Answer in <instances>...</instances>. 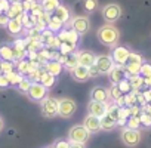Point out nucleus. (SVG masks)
<instances>
[{
  "label": "nucleus",
  "instance_id": "29",
  "mask_svg": "<svg viewBox=\"0 0 151 148\" xmlns=\"http://www.w3.org/2000/svg\"><path fill=\"white\" fill-rule=\"evenodd\" d=\"M62 25H64V24H62L59 19H56L55 17H53V18H50V19H49V22H47V27H49V30H50V31H59V30L62 28Z\"/></svg>",
  "mask_w": 151,
  "mask_h": 148
},
{
  "label": "nucleus",
  "instance_id": "46",
  "mask_svg": "<svg viewBox=\"0 0 151 148\" xmlns=\"http://www.w3.org/2000/svg\"><path fill=\"white\" fill-rule=\"evenodd\" d=\"M70 148H85V144H76V142H70Z\"/></svg>",
  "mask_w": 151,
  "mask_h": 148
},
{
  "label": "nucleus",
  "instance_id": "40",
  "mask_svg": "<svg viewBox=\"0 0 151 148\" xmlns=\"http://www.w3.org/2000/svg\"><path fill=\"white\" fill-rule=\"evenodd\" d=\"M9 86H11V83L6 77V74H0V89H6Z\"/></svg>",
  "mask_w": 151,
  "mask_h": 148
},
{
  "label": "nucleus",
  "instance_id": "27",
  "mask_svg": "<svg viewBox=\"0 0 151 148\" xmlns=\"http://www.w3.org/2000/svg\"><path fill=\"white\" fill-rule=\"evenodd\" d=\"M6 77H8V80H9V83L11 85H17L18 86V83L24 79L21 74H18V73H15V71H11V73H8L6 74Z\"/></svg>",
  "mask_w": 151,
  "mask_h": 148
},
{
  "label": "nucleus",
  "instance_id": "47",
  "mask_svg": "<svg viewBox=\"0 0 151 148\" xmlns=\"http://www.w3.org/2000/svg\"><path fill=\"white\" fill-rule=\"evenodd\" d=\"M144 98H145V101H150L151 102V91H147L144 93Z\"/></svg>",
  "mask_w": 151,
  "mask_h": 148
},
{
  "label": "nucleus",
  "instance_id": "45",
  "mask_svg": "<svg viewBox=\"0 0 151 148\" xmlns=\"http://www.w3.org/2000/svg\"><path fill=\"white\" fill-rule=\"evenodd\" d=\"M11 6V3L8 2V0H0V9L2 11H8Z\"/></svg>",
  "mask_w": 151,
  "mask_h": 148
},
{
  "label": "nucleus",
  "instance_id": "41",
  "mask_svg": "<svg viewBox=\"0 0 151 148\" xmlns=\"http://www.w3.org/2000/svg\"><path fill=\"white\" fill-rule=\"evenodd\" d=\"M59 47H61V50H62L64 53H68V52H71V50H73L74 45H71V43H67V42H65V43H62Z\"/></svg>",
  "mask_w": 151,
  "mask_h": 148
},
{
  "label": "nucleus",
  "instance_id": "6",
  "mask_svg": "<svg viewBox=\"0 0 151 148\" xmlns=\"http://www.w3.org/2000/svg\"><path fill=\"white\" fill-rule=\"evenodd\" d=\"M40 110L43 117L46 119H53L58 116V99L53 96H46L40 102Z\"/></svg>",
  "mask_w": 151,
  "mask_h": 148
},
{
  "label": "nucleus",
  "instance_id": "52",
  "mask_svg": "<svg viewBox=\"0 0 151 148\" xmlns=\"http://www.w3.org/2000/svg\"><path fill=\"white\" fill-rule=\"evenodd\" d=\"M0 62H2V61H0Z\"/></svg>",
  "mask_w": 151,
  "mask_h": 148
},
{
  "label": "nucleus",
  "instance_id": "23",
  "mask_svg": "<svg viewBox=\"0 0 151 148\" xmlns=\"http://www.w3.org/2000/svg\"><path fill=\"white\" fill-rule=\"evenodd\" d=\"M46 71L49 74H52V76H59L61 71H62V64L59 61H52V62H47L46 64Z\"/></svg>",
  "mask_w": 151,
  "mask_h": 148
},
{
  "label": "nucleus",
  "instance_id": "48",
  "mask_svg": "<svg viewBox=\"0 0 151 148\" xmlns=\"http://www.w3.org/2000/svg\"><path fill=\"white\" fill-rule=\"evenodd\" d=\"M144 85H147V86H150V88H151V76L144 77Z\"/></svg>",
  "mask_w": 151,
  "mask_h": 148
},
{
  "label": "nucleus",
  "instance_id": "28",
  "mask_svg": "<svg viewBox=\"0 0 151 148\" xmlns=\"http://www.w3.org/2000/svg\"><path fill=\"white\" fill-rule=\"evenodd\" d=\"M126 123H127L126 127H129V129H139V126H141L139 116H130V117L126 120Z\"/></svg>",
  "mask_w": 151,
  "mask_h": 148
},
{
  "label": "nucleus",
  "instance_id": "35",
  "mask_svg": "<svg viewBox=\"0 0 151 148\" xmlns=\"http://www.w3.org/2000/svg\"><path fill=\"white\" fill-rule=\"evenodd\" d=\"M139 120H141V124H144L147 127H151V116L148 113H142L139 116Z\"/></svg>",
  "mask_w": 151,
  "mask_h": 148
},
{
  "label": "nucleus",
  "instance_id": "4",
  "mask_svg": "<svg viewBox=\"0 0 151 148\" xmlns=\"http://www.w3.org/2000/svg\"><path fill=\"white\" fill-rule=\"evenodd\" d=\"M77 111V104L71 98H61L58 99V116L61 119H70Z\"/></svg>",
  "mask_w": 151,
  "mask_h": 148
},
{
  "label": "nucleus",
  "instance_id": "1",
  "mask_svg": "<svg viewBox=\"0 0 151 148\" xmlns=\"http://www.w3.org/2000/svg\"><path fill=\"white\" fill-rule=\"evenodd\" d=\"M96 37L104 46L114 47V46H117V43L120 40V31L114 24H107L105 22L104 25H101L98 28Z\"/></svg>",
  "mask_w": 151,
  "mask_h": 148
},
{
  "label": "nucleus",
  "instance_id": "32",
  "mask_svg": "<svg viewBox=\"0 0 151 148\" xmlns=\"http://www.w3.org/2000/svg\"><path fill=\"white\" fill-rule=\"evenodd\" d=\"M108 95H110L114 101H117L119 98H122V96H123V93L120 92V89H119V86H117V85H113V88L108 91Z\"/></svg>",
  "mask_w": 151,
  "mask_h": 148
},
{
  "label": "nucleus",
  "instance_id": "26",
  "mask_svg": "<svg viewBox=\"0 0 151 148\" xmlns=\"http://www.w3.org/2000/svg\"><path fill=\"white\" fill-rule=\"evenodd\" d=\"M82 5H83V9L88 14H91L98 8V0H82Z\"/></svg>",
  "mask_w": 151,
  "mask_h": 148
},
{
  "label": "nucleus",
  "instance_id": "14",
  "mask_svg": "<svg viewBox=\"0 0 151 148\" xmlns=\"http://www.w3.org/2000/svg\"><path fill=\"white\" fill-rule=\"evenodd\" d=\"M83 126H85L91 133H96V132L101 130V121H99V119L95 117V116H91V114H88V116L85 117Z\"/></svg>",
  "mask_w": 151,
  "mask_h": 148
},
{
  "label": "nucleus",
  "instance_id": "49",
  "mask_svg": "<svg viewBox=\"0 0 151 148\" xmlns=\"http://www.w3.org/2000/svg\"><path fill=\"white\" fill-rule=\"evenodd\" d=\"M3 127H5V123H3V119H2V117H0V132H2V130H3Z\"/></svg>",
  "mask_w": 151,
  "mask_h": 148
},
{
  "label": "nucleus",
  "instance_id": "10",
  "mask_svg": "<svg viewBox=\"0 0 151 148\" xmlns=\"http://www.w3.org/2000/svg\"><path fill=\"white\" fill-rule=\"evenodd\" d=\"M129 55H130V50L124 46H114L113 49V53H111V58L114 61L116 65H126L127 59H129Z\"/></svg>",
  "mask_w": 151,
  "mask_h": 148
},
{
  "label": "nucleus",
  "instance_id": "2",
  "mask_svg": "<svg viewBox=\"0 0 151 148\" xmlns=\"http://www.w3.org/2000/svg\"><path fill=\"white\" fill-rule=\"evenodd\" d=\"M91 138V132L83 124H74L68 130V141L76 144H86Z\"/></svg>",
  "mask_w": 151,
  "mask_h": 148
},
{
  "label": "nucleus",
  "instance_id": "20",
  "mask_svg": "<svg viewBox=\"0 0 151 148\" xmlns=\"http://www.w3.org/2000/svg\"><path fill=\"white\" fill-rule=\"evenodd\" d=\"M99 121H101V130H113L117 126V120L113 119L110 114H105L104 117H101Z\"/></svg>",
  "mask_w": 151,
  "mask_h": 148
},
{
  "label": "nucleus",
  "instance_id": "25",
  "mask_svg": "<svg viewBox=\"0 0 151 148\" xmlns=\"http://www.w3.org/2000/svg\"><path fill=\"white\" fill-rule=\"evenodd\" d=\"M129 82H130L132 89L138 92V89L144 85V77H141L139 74H138V76H132V77H129Z\"/></svg>",
  "mask_w": 151,
  "mask_h": 148
},
{
  "label": "nucleus",
  "instance_id": "51",
  "mask_svg": "<svg viewBox=\"0 0 151 148\" xmlns=\"http://www.w3.org/2000/svg\"><path fill=\"white\" fill-rule=\"evenodd\" d=\"M0 14H2V9H0Z\"/></svg>",
  "mask_w": 151,
  "mask_h": 148
},
{
  "label": "nucleus",
  "instance_id": "33",
  "mask_svg": "<svg viewBox=\"0 0 151 148\" xmlns=\"http://www.w3.org/2000/svg\"><path fill=\"white\" fill-rule=\"evenodd\" d=\"M30 86H31V80H30V79H22V80L18 83V89H19L21 92H24V93L28 92Z\"/></svg>",
  "mask_w": 151,
  "mask_h": 148
},
{
  "label": "nucleus",
  "instance_id": "44",
  "mask_svg": "<svg viewBox=\"0 0 151 148\" xmlns=\"http://www.w3.org/2000/svg\"><path fill=\"white\" fill-rule=\"evenodd\" d=\"M9 22V18L8 15H3V14H0V27H6Z\"/></svg>",
  "mask_w": 151,
  "mask_h": 148
},
{
  "label": "nucleus",
  "instance_id": "22",
  "mask_svg": "<svg viewBox=\"0 0 151 148\" xmlns=\"http://www.w3.org/2000/svg\"><path fill=\"white\" fill-rule=\"evenodd\" d=\"M61 5L59 0H40V6L45 12L50 14V12H55V9Z\"/></svg>",
  "mask_w": 151,
  "mask_h": 148
},
{
  "label": "nucleus",
  "instance_id": "16",
  "mask_svg": "<svg viewBox=\"0 0 151 148\" xmlns=\"http://www.w3.org/2000/svg\"><path fill=\"white\" fill-rule=\"evenodd\" d=\"M110 82L113 83V85H119L123 79H124V76H126V71H124V67H122V65H114V68L110 71Z\"/></svg>",
  "mask_w": 151,
  "mask_h": 148
},
{
  "label": "nucleus",
  "instance_id": "39",
  "mask_svg": "<svg viewBox=\"0 0 151 148\" xmlns=\"http://www.w3.org/2000/svg\"><path fill=\"white\" fill-rule=\"evenodd\" d=\"M127 62H136V64H144V59H142V56H141V55H138V53H133V52H130V55H129V59H127Z\"/></svg>",
  "mask_w": 151,
  "mask_h": 148
},
{
  "label": "nucleus",
  "instance_id": "3",
  "mask_svg": "<svg viewBox=\"0 0 151 148\" xmlns=\"http://www.w3.org/2000/svg\"><path fill=\"white\" fill-rule=\"evenodd\" d=\"M120 139H122V142H123L126 147L133 148V147H136V145L141 142L142 133H141V130H138V129L123 127L122 132H120Z\"/></svg>",
  "mask_w": 151,
  "mask_h": 148
},
{
  "label": "nucleus",
  "instance_id": "13",
  "mask_svg": "<svg viewBox=\"0 0 151 148\" xmlns=\"http://www.w3.org/2000/svg\"><path fill=\"white\" fill-rule=\"evenodd\" d=\"M71 77L76 80V82H86L91 79L89 76V68L83 67V65H77L76 68L71 70Z\"/></svg>",
  "mask_w": 151,
  "mask_h": 148
},
{
  "label": "nucleus",
  "instance_id": "24",
  "mask_svg": "<svg viewBox=\"0 0 151 148\" xmlns=\"http://www.w3.org/2000/svg\"><path fill=\"white\" fill-rule=\"evenodd\" d=\"M45 88H52L53 85H55V76H52V74H49L47 71H45L43 74H42V77H40V80H39Z\"/></svg>",
  "mask_w": 151,
  "mask_h": 148
},
{
  "label": "nucleus",
  "instance_id": "34",
  "mask_svg": "<svg viewBox=\"0 0 151 148\" xmlns=\"http://www.w3.org/2000/svg\"><path fill=\"white\" fill-rule=\"evenodd\" d=\"M12 68H14V65H12V62H11V61H2V62H0V70H2L5 74H8V73L14 71Z\"/></svg>",
  "mask_w": 151,
  "mask_h": 148
},
{
  "label": "nucleus",
  "instance_id": "19",
  "mask_svg": "<svg viewBox=\"0 0 151 148\" xmlns=\"http://www.w3.org/2000/svg\"><path fill=\"white\" fill-rule=\"evenodd\" d=\"M55 18H56V19H59L62 24L68 22V21H70V18H71L68 8H67V6H64V5H59V6L55 9Z\"/></svg>",
  "mask_w": 151,
  "mask_h": 148
},
{
  "label": "nucleus",
  "instance_id": "7",
  "mask_svg": "<svg viewBox=\"0 0 151 148\" xmlns=\"http://www.w3.org/2000/svg\"><path fill=\"white\" fill-rule=\"evenodd\" d=\"M71 28L77 33L79 36L86 34L91 30V19L86 15H77L71 19Z\"/></svg>",
  "mask_w": 151,
  "mask_h": 148
},
{
  "label": "nucleus",
  "instance_id": "42",
  "mask_svg": "<svg viewBox=\"0 0 151 148\" xmlns=\"http://www.w3.org/2000/svg\"><path fill=\"white\" fill-rule=\"evenodd\" d=\"M53 148H70V141H58Z\"/></svg>",
  "mask_w": 151,
  "mask_h": 148
},
{
  "label": "nucleus",
  "instance_id": "43",
  "mask_svg": "<svg viewBox=\"0 0 151 148\" xmlns=\"http://www.w3.org/2000/svg\"><path fill=\"white\" fill-rule=\"evenodd\" d=\"M89 76H91V77H96V76H99V71H98V68H96L95 64H93L92 67H89Z\"/></svg>",
  "mask_w": 151,
  "mask_h": 148
},
{
  "label": "nucleus",
  "instance_id": "38",
  "mask_svg": "<svg viewBox=\"0 0 151 148\" xmlns=\"http://www.w3.org/2000/svg\"><path fill=\"white\" fill-rule=\"evenodd\" d=\"M141 76L142 77H148V76H151V64H142L141 65Z\"/></svg>",
  "mask_w": 151,
  "mask_h": 148
},
{
  "label": "nucleus",
  "instance_id": "15",
  "mask_svg": "<svg viewBox=\"0 0 151 148\" xmlns=\"http://www.w3.org/2000/svg\"><path fill=\"white\" fill-rule=\"evenodd\" d=\"M110 98L108 91L104 89L102 86H96L91 91V101H98V102H107Z\"/></svg>",
  "mask_w": 151,
  "mask_h": 148
},
{
  "label": "nucleus",
  "instance_id": "11",
  "mask_svg": "<svg viewBox=\"0 0 151 148\" xmlns=\"http://www.w3.org/2000/svg\"><path fill=\"white\" fill-rule=\"evenodd\" d=\"M107 111H108V105H107V102L91 101V102L88 104V113H89L91 116L98 117V119L104 117V116L107 114Z\"/></svg>",
  "mask_w": 151,
  "mask_h": 148
},
{
  "label": "nucleus",
  "instance_id": "5",
  "mask_svg": "<svg viewBox=\"0 0 151 148\" xmlns=\"http://www.w3.org/2000/svg\"><path fill=\"white\" fill-rule=\"evenodd\" d=\"M101 14H102V18L107 24H114L122 17V6L117 3H108L102 8Z\"/></svg>",
  "mask_w": 151,
  "mask_h": 148
},
{
  "label": "nucleus",
  "instance_id": "30",
  "mask_svg": "<svg viewBox=\"0 0 151 148\" xmlns=\"http://www.w3.org/2000/svg\"><path fill=\"white\" fill-rule=\"evenodd\" d=\"M64 65L71 71L73 68H76V67L79 65V62H77V56H76V55H73V56H67L65 61H64Z\"/></svg>",
  "mask_w": 151,
  "mask_h": 148
},
{
  "label": "nucleus",
  "instance_id": "50",
  "mask_svg": "<svg viewBox=\"0 0 151 148\" xmlns=\"http://www.w3.org/2000/svg\"><path fill=\"white\" fill-rule=\"evenodd\" d=\"M24 2H36V0H24Z\"/></svg>",
  "mask_w": 151,
  "mask_h": 148
},
{
  "label": "nucleus",
  "instance_id": "37",
  "mask_svg": "<svg viewBox=\"0 0 151 148\" xmlns=\"http://www.w3.org/2000/svg\"><path fill=\"white\" fill-rule=\"evenodd\" d=\"M135 102H136V91H135V93H129L124 96V105L132 107V105H135Z\"/></svg>",
  "mask_w": 151,
  "mask_h": 148
},
{
  "label": "nucleus",
  "instance_id": "31",
  "mask_svg": "<svg viewBox=\"0 0 151 148\" xmlns=\"http://www.w3.org/2000/svg\"><path fill=\"white\" fill-rule=\"evenodd\" d=\"M117 86H119V89H120V92H122V93H129V92H130V89H132L130 82H129V80H126V79H123Z\"/></svg>",
  "mask_w": 151,
  "mask_h": 148
},
{
  "label": "nucleus",
  "instance_id": "12",
  "mask_svg": "<svg viewBox=\"0 0 151 148\" xmlns=\"http://www.w3.org/2000/svg\"><path fill=\"white\" fill-rule=\"evenodd\" d=\"M76 56H77L79 65H83L86 68L92 67L95 64V59H96V55L92 50H80V52H77V55H76Z\"/></svg>",
  "mask_w": 151,
  "mask_h": 148
},
{
  "label": "nucleus",
  "instance_id": "36",
  "mask_svg": "<svg viewBox=\"0 0 151 148\" xmlns=\"http://www.w3.org/2000/svg\"><path fill=\"white\" fill-rule=\"evenodd\" d=\"M18 68H19V71L21 73H31L34 68L28 64V62H25V61H21L19 64H18Z\"/></svg>",
  "mask_w": 151,
  "mask_h": 148
},
{
  "label": "nucleus",
  "instance_id": "17",
  "mask_svg": "<svg viewBox=\"0 0 151 148\" xmlns=\"http://www.w3.org/2000/svg\"><path fill=\"white\" fill-rule=\"evenodd\" d=\"M6 28H8L9 34H12V36H18V34H21V33H22L24 25H22V22H21V19H19V18H15V19H9V22H8Z\"/></svg>",
  "mask_w": 151,
  "mask_h": 148
},
{
  "label": "nucleus",
  "instance_id": "18",
  "mask_svg": "<svg viewBox=\"0 0 151 148\" xmlns=\"http://www.w3.org/2000/svg\"><path fill=\"white\" fill-rule=\"evenodd\" d=\"M22 14H24V8H22V3H19V2H17V3H11L9 9L6 11V15H8L9 19L19 18Z\"/></svg>",
  "mask_w": 151,
  "mask_h": 148
},
{
  "label": "nucleus",
  "instance_id": "21",
  "mask_svg": "<svg viewBox=\"0 0 151 148\" xmlns=\"http://www.w3.org/2000/svg\"><path fill=\"white\" fill-rule=\"evenodd\" d=\"M0 58H3V61H14L17 56H15V50L8 46V45H2L0 46Z\"/></svg>",
  "mask_w": 151,
  "mask_h": 148
},
{
  "label": "nucleus",
  "instance_id": "9",
  "mask_svg": "<svg viewBox=\"0 0 151 148\" xmlns=\"http://www.w3.org/2000/svg\"><path fill=\"white\" fill-rule=\"evenodd\" d=\"M95 65L99 71V76H105V74H110V71L114 68L116 64L111 55H98L95 59Z\"/></svg>",
  "mask_w": 151,
  "mask_h": 148
},
{
  "label": "nucleus",
  "instance_id": "8",
  "mask_svg": "<svg viewBox=\"0 0 151 148\" xmlns=\"http://www.w3.org/2000/svg\"><path fill=\"white\" fill-rule=\"evenodd\" d=\"M27 96L33 101V102H42L46 96H47V88H45L40 82H34L31 83Z\"/></svg>",
  "mask_w": 151,
  "mask_h": 148
}]
</instances>
